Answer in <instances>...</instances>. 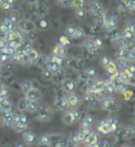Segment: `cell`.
I'll use <instances>...</instances> for the list:
<instances>
[{
	"mask_svg": "<svg viewBox=\"0 0 135 147\" xmlns=\"http://www.w3.org/2000/svg\"><path fill=\"white\" fill-rule=\"evenodd\" d=\"M102 28L105 29V32L111 33L117 28V18L111 12H105L102 16Z\"/></svg>",
	"mask_w": 135,
	"mask_h": 147,
	"instance_id": "1",
	"label": "cell"
},
{
	"mask_svg": "<svg viewBox=\"0 0 135 147\" xmlns=\"http://www.w3.org/2000/svg\"><path fill=\"white\" fill-rule=\"evenodd\" d=\"M100 107L103 110L109 111V112H117L120 109V104L115 98L107 96V97H103L100 100Z\"/></svg>",
	"mask_w": 135,
	"mask_h": 147,
	"instance_id": "2",
	"label": "cell"
},
{
	"mask_svg": "<svg viewBox=\"0 0 135 147\" xmlns=\"http://www.w3.org/2000/svg\"><path fill=\"white\" fill-rule=\"evenodd\" d=\"M28 127V119L23 113H14L13 128L16 132L22 134L24 129Z\"/></svg>",
	"mask_w": 135,
	"mask_h": 147,
	"instance_id": "3",
	"label": "cell"
},
{
	"mask_svg": "<svg viewBox=\"0 0 135 147\" xmlns=\"http://www.w3.org/2000/svg\"><path fill=\"white\" fill-rule=\"evenodd\" d=\"M37 120L40 122H49L53 117V111L52 109L46 106V105H39V107L37 109Z\"/></svg>",
	"mask_w": 135,
	"mask_h": 147,
	"instance_id": "4",
	"label": "cell"
},
{
	"mask_svg": "<svg viewBox=\"0 0 135 147\" xmlns=\"http://www.w3.org/2000/svg\"><path fill=\"white\" fill-rule=\"evenodd\" d=\"M79 117H80V112L78 110H76V109L66 110L62 114V122L66 125H71V124L77 122L79 120Z\"/></svg>",
	"mask_w": 135,
	"mask_h": 147,
	"instance_id": "5",
	"label": "cell"
},
{
	"mask_svg": "<svg viewBox=\"0 0 135 147\" xmlns=\"http://www.w3.org/2000/svg\"><path fill=\"white\" fill-rule=\"evenodd\" d=\"M89 10H90V12H91L95 17H97V18H102V16H103V14H105V12L103 5H102L99 1H97V0H91V1H90Z\"/></svg>",
	"mask_w": 135,
	"mask_h": 147,
	"instance_id": "6",
	"label": "cell"
},
{
	"mask_svg": "<svg viewBox=\"0 0 135 147\" xmlns=\"http://www.w3.org/2000/svg\"><path fill=\"white\" fill-rule=\"evenodd\" d=\"M116 57L118 60H124L127 63H133L134 61V51H130L127 48H119Z\"/></svg>",
	"mask_w": 135,
	"mask_h": 147,
	"instance_id": "7",
	"label": "cell"
},
{
	"mask_svg": "<svg viewBox=\"0 0 135 147\" xmlns=\"http://www.w3.org/2000/svg\"><path fill=\"white\" fill-rule=\"evenodd\" d=\"M49 147H68V140L61 134H50Z\"/></svg>",
	"mask_w": 135,
	"mask_h": 147,
	"instance_id": "8",
	"label": "cell"
},
{
	"mask_svg": "<svg viewBox=\"0 0 135 147\" xmlns=\"http://www.w3.org/2000/svg\"><path fill=\"white\" fill-rule=\"evenodd\" d=\"M32 10H33V13L35 15L39 17H43L48 15L49 13V7L46 5L44 2H41V1H36L32 4Z\"/></svg>",
	"mask_w": 135,
	"mask_h": 147,
	"instance_id": "9",
	"label": "cell"
},
{
	"mask_svg": "<svg viewBox=\"0 0 135 147\" xmlns=\"http://www.w3.org/2000/svg\"><path fill=\"white\" fill-rule=\"evenodd\" d=\"M18 26H19V29L21 30V32L26 34L33 33L36 30L35 24H34L32 20H29V19H22L21 21H19Z\"/></svg>",
	"mask_w": 135,
	"mask_h": 147,
	"instance_id": "10",
	"label": "cell"
},
{
	"mask_svg": "<svg viewBox=\"0 0 135 147\" xmlns=\"http://www.w3.org/2000/svg\"><path fill=\"white\" fill-rule=\"evenodd\" d=\"M53 106L56 110L59 111H64L69 108L68 105V100H66V96H56L54 98L53 102Z\"/></svg>",
	"mask_w": 135,
	"mask_h": 147,
	"instance_id": "11",
	"label": "cell"
},
{
	"mask_svg": "<svg viewBox=\"0 0 135 147\" xmlns=\"http://www.w3.org/2000/svg\"><path fill=\"white\" fill-rule=\"evenodd\" d=\"M61 88H62V90L66 93H72L74 92V90L76 89V83L75 80H72V78H63L61 80Z\"/></svg>",
	"mask_w": 135,
	"mask_h": 147,
	"instance_id": "12",
	"label": "cell"
},
{
	"mask_svg": "<svg viewBox=\"0 0 135 147\" xmlns=\"http://www.w3.org/2000/svg\"><path fill=\"white\" fill-rule=\"evenodd\" d=\"M22 138H23V141H24L26 144H29V145H32L37 139L36 134H35L33 129L30 128L29 126H28V127L24 129V131L22 132Z\"/></svg>",
	"mask_w": 135,
	"mask_h": 147,
	"instance_id": "13",
	"label": "cell"
},
{
	"mask_svg": "<svg viewBox=\"0 0 135 147\" xmlns=\"http://www.w3.org/2000/svg\"><path fill=\"white\" fill-rule=\"evenodd\" d=\"M90 131H91V129H89V128L80 127L79 128V130L76 131L75 134L73 136V142H74V143H80V142H83Z\"/></svg>",
	"mask_w": 135,
	"mask_h": 147,
	"instance_id": "14",
	"label": "cell"
},
{
	"mask_svg": "<svg viewBox=\"0 0 135 147\" xmlns=\"http://www.w3.org/2000/svg\"><path fill=\"white\" fill-rule=\"evenodd\" d=\"M66 100H68V105H69V107L73 108V109H76V108L80 105V102H81L78 94L74 93V92L69 93L68 95H66Z\"/></svg>",
	"mask_w": 135,
	"mask_h": 147,
	"instance_id": "15",
	"label": "cell"
},
{
	"mask_svg": "<svg viewBox=\"0 0 135 147\" xmlns=\"http://www.w3.org/2000/svg\"><path fill=\"white\" fill-rule=\"evenodd\" d=\"M26 100H35V102H38V100L41 98V92H40L39 89L33 87L31 88L29 91H26Z\"/></svg>",
	"mask_w": 135,
	"mask_h": 147,
	"instance_id": "16",
	"label": "cell"
},
{
	"mask_svg": "<svg viewBox=\"0 0 135 147\" xmlns=\"http://www.w3.org/2000/svg\"><path fill=\"white\" fill-rule=\"evenodd\" d=\"M16 24H17V20L15 19V17L9 16L2 20V22H1L0 26H2V27L5 28L7 30H9L11 32V31H13L16 28Z\"/></svg>",
	"mask_w": 135,
	"mask_h": 147,
	"instance_id": "17",
	"label": "cell"
},
{
	"mask_svg": "<svg viewBox=\"0 0 135 147\" xmlns=\"http://www.w3.org/2000/svg\"><path fill=\"white\" fill-rule=\"evenodd\" d=\"M66 65H68V67H70L72 70H75V71H79L81 70L83 67V60L80 59V58H70L68 61H66Z\"/></svg>",
	"mask_w": 135,
	"mask_h": 147,
	"instance_id": "18",
	"label": "cell"
},
{
	"mask_svg": "<svg viewBox=\"0 0 135 147\" xmlns=\"http://www.w3.org/2000/svg\"><path fill=\"white\" fill-rule=\"evenodd\" d=\"M1 123H3L7 127H13L14 123V112L9 111L5 113H1Z\"/></svg>",
	"mask_w": 135,
	"mask_h": 147,
	"instance_id": "19",
	"label": "cell"
},
{
	"mask_svg": "<svg viewBox=\"0 0 135 147\" xmlns=\"http://www.w3.org/2000/svg\"><path fill=\"white\" fill-rule=\"evenodd\" d=\"M134 33H135V30H134V26L132 24H127L125 28H124V30L122 32V35L124 38H128V39H133L134 38Z\"/></svg>",
	"mask_w": 135,
	"mask_h": 147,
	"instance_id": "20",
	"label": "cell"
},
{
	"mask_svg": "<svg viewBox=\"0 0 135 147\" xmlns=\"http://www.w3.org/2000/svg\"><path fill=\"white\" fill-rule=\"evenodd\" d=\"M85 47H86L87 51H88L90 54H92V55L97 54L99 51V48L97 47L96 44L94 42V39H87L86 41H85Z\"/></svg>",
	"mask_w": 135,
	"mask_h": 147,
	"instance_id": "21",
	"label": "cell"
},
{
	"mask_svg": "<svg viewBox=\"0 0 135 147\" xmlns=\"http://www.w3.org/2000/svg\"><path fill=\"white\" fill-rule=\"evenodd\" d=\"M120 130V138L125 140H130L134 137V128L133 127H125L119 129Z\"/></svg>",
	"mask_w": 135,
	"mask_h": 147,
	"instance_id": "22",
	"label": "cell"
},
{
	"mask_svg": "<svg viewBox=\"0 0 135 147\" xmlns=\"http://www.w3.org/2000/svg\"><path fill=\"white\" fill-rule=\"evenodd\" d=\"M26 57H28V59H29V61H30V64H35L37 61V59L39 58V55L40 54L37 52L35 49H33V48H31L30 50H28L26 52Z\"/></svg>",
	"mask_w": 135,
	"mask_h": 147,
	"instance_id": "23",
	"label": "cell"
},
{
	"mask_svg": "<svg viewBox=\"0 0 135 147\" xmlns=\"http://www.w3.org/2000/svg\"><path fill=\"white\" fill-rule=\"evenodd\" d=\"M26 98V97H24ZM39 107V104L38 102H35V100H26V111L28 112H36L37 109Z\"/></svg>",
	"mask_w": 135,
	"mask_h": 147,
	"instance_id": "24",
	"label": "cell"
},
{
	"mask_svg": "<svg viewBox=\"0 0 135 147\" xmlns=\"http://www.w3.org/2000/svg\"><path fill=\"white\" fill-rule=\"evenodd\" d=\"M66 48L61 46L60 44H57L54 47V49H53V55H55V56L63 58V57L66 56Z\"/></svg>",
	"mask_w": 135,
	"mask_h": 147,
	"instance_id": "25",
	"label": "cell"
},
{
	"mask_svg": "<svg viewBox=\"0 0 135 147\" xmlns=\"http://www.w3.org/2000/svg\"><path fill=\"white\" fill-rule=\"evenodd\" d=\"M97 130H98L99 134H108L111 132V128H110V125L105 120H102L101 122H99L98 126H97Z\"/></svg>",
	"mask_w": 135,
	"mask_h": 147,
	"instance_id": "26",
	"label": "cell"
},
{
	"mask_svg": "<svg viewBox=\"0 0 135 147\" xmlns=\"http://www.w3.org/2000/svg\"><path fill=\"white\" fill-rule=\"evenodd\" d=\"M122 7L126 11L133 13L135 10V0H122Z\"/></svg>",
	"mask_w": 135,
	"mask_h": 147,
	"instance_id": "27",
	"label": "cell"
},
{
	"mask_svg": "<svg viewBox=\"0 0 135 147\" xmlns=\"http://www.w3.org/2000/svg\"><path fill=\"white\" fill-rule=\"evenodd\" d=\"M98 137H97V134H95V132H93V131H90L89 134H88V136H87V138L85 139V141L83 142H86L87 145H89V146H91V145H93V144H95L96 142H98Z\"/></svg>",
	"mask_w": 135,
	"mask_h": 147,
	"instance_id": "28",
	"label": "cell"
},
{
	"mask_svg": "<svg viewBox=\"0 0 135 147\" xmlns=\"http://www.w3.org/2000/svg\"><path fill=\"white\" fill-rule=\"evenodd\" d=\"M93 123H94V117L91 115V114H88V115H86V117L83 119V121H81V127L91 129Z\"/></svg>",
	"mask_w": 135,
	"mask_h": 147,
	"instance_id": "29",
	"label": "cell"
},
{
	"mask_svg": "<svg viewBox=\"0 0 135 147\" xmlns=\"http://www.w3.org/2000/svg\"><path fill=\"white\" fill-rule=\"evenodd\" d=\"M105 69L107 70V72L110 74V76H111V75H114V74L118 73V67H117L116 63H114L113 60H111L109 64L107 65V67H105Z\"/></svg>",
	"mask_w": 135,
	"mask_h": 147,
	"instance_id": "30",
	"label": "cell"
},
{
	"mask_svg": "<svg viewBox=\"0 0 135 147\" xmlns=\"http://www.w3.org/2000/svg\"><path fill=\"white\" fill-rule=\"evenodd\" d=\"M38 142H39V147H49L50 134H40L39 138H38Z\"/></svg>",
	"mask_w": 135,
	"mask_h": 147,
	"instance_id": "31",
	"label": "cell"
},
{
	"mask_svg": "<svg viewBox=\"0 0 135 147\" xmlns=\"http://www.w3.org/2000/svg\"><path fill=\"white\" fill-rule=\"evenodd\" d=\"M99 98V95L96 94L95 92H93L92 90H86V100L89 103H96Z\"/></svg>",
	"mask_w": 135,
	"mask_h": 147,
	"instance_id": "32",
	"label": "cell"
},
{
	"mask_svg": "<svg viewBox=\"0 0 135 147\" xmlns=\"http://www.w3.org/2000/svg\"><path fill=\"white\" fill-rule=\"evenodd\" d=\"M13 3L14 0H0V9L2 11H10Z\"/></svg>",
	"mask_w": 135,
	"mask_h": 147,
	"instance_id": "33",
	"label": "cell"
},
{
	"mask_svg": "<svg viewBox=\"0 0 135 147\" xmlns=\"http://www.w3.org/2000/svg\"><path fill=\"white\" fill-rule=\"evenodd\" d=\"M85 36H86V32H85V30L81 29V28H76L75 32H74V35H73V38H75V39H80V38H83Z\"/></svg>",
	"mask_w": 135,
	"mask_h": 147,
	"instance_id": "34",
	"label": "cell"
},
{
	"mask_svg": "<svg viewBox=\"0 0 135 147\" xmlns=\"http://www.w3.org/2000/svg\"><path fill=\"white\" fill-rule=\"evenodd\" d=\"M33 82L32 80H24L21 84V90H22L23 93H26V91H29L31 88H33Z\"/></svg>",
	"mask_w": 135,
	"mask_h": 147,
	"instance_id": "35",
	"label": "cell"
},
{
	"mask_svg": "<svg viewBox=\"0 0 135 147\" xmlns=\"http://www.w3.org/2000/svg\"><path fill=\"white\" fill-rule=\"evenodd\" d=\"M86 5V0H72V7L75 10L83 9Z\"/></svg>",
	"mask_w": 135,
	"mask_h": 147,
	"instance_id": "36",
	"label": "cell"
},
{
	"mask_svg": "<svg viewBox=\"0 0 135 147\" xmlns=\"http://www.w3.org/2000/svg\"><path fill=\"white\" fill-rule=\"evenodd\" d=\"M9 97V89L5 85L0 84V98H7Z\"/></svg>",
	"mask_w": 135,
	"mask_h": 147,
	"instance_id": "37",
	"label": "cell"
},
{
	"mask_svg": "<svg viewBox=\"0 0 135 147\" xmlns=\"http://www.w3.org/2000/svg\"><path fill=\"white\" fill-rule=\"evenodd\" d=\"M83 72L86 73V75L88 76V78H95L96 73H97V72H96V69L95 68H93V67L88 68V69H86Z\"/></svg>",
	"mask_w": 135,
	"mask_h": 147,
	"instance_id": "38",
	"label": "cell"
},
{
	"mask_svg": "<svg viewBox=\"0 0 135 147\" xmlns=\"http://www.w3.org/2000/svg\"><path fill=\"white\" fill-rule=\"evenodd\" d=\"M10 31L7 30L5 28H3L2 26H0V39H5L7 40L9 36H10Z\"/></svg>",
	"mask_w": 135,
	"mask_h": 147,
	"instance_id": "39",
	"label": "cell"
},
{
	"mask_svg": "<svg viewBox=\"0 0 135 147\" xmlns=\"http://www.w3.org/2000/svg\"><path fill=\"white\" fill-rule=\"evenodd\" d=\"M57 3L61 7H72V0H57Z\"/></svg>",
	"mask_w": 135,
	"mask_h": 147,
	"instance_id": "40",
	"label": "cell"
},
{
	"mask_svg": "<svg viewBox=\"0 0 135 147\" xmlns=\"http://www.w3.org/2000/svg\"><path fill=\"white\" fill-rule=\"evenodd\" d=\"M87 15V11L85 7L83 9H79V10H76V16L78 17L79 19H83Z\"/></svg>",
	"mask_w": 135,
	"mask_h": 147,
	"instance_id": "41",
	"label": "cell"
},
{
	"mask_svg": "<svg viewBox=\"0 0 135 147\" xmlns=\"http://www.w3.org/2000/svg\"><path fill=\"white\" fill-rule=\"evenodd\" d=\"M59 44L61 45V46H63V47H66V46H69L70 45V40L69 38H68V36L66 35H63V36H61L59 38Z\"/></svg>",
	"mask_w": 135,
	"mask_h": 147,
	"instance_id": "42",
	"label": "cell"
},
{
	"mask_svg": "<svg viewBox=\"0 0 135 147\" xmlns=\"http://www.w3.org/2000/svg\"><path fill=\"white\" fill-rule=\"evenodd\" d=\"M110 61H111V58L108 56H102L101 57V59H100V64H101V66L103 68L107 67V65L109 64Z\"/></svg>",
	"mask_w": 135,
	"mask_h": 147,
	"instance_id": "43",
	"label": "cell"
},
{
	"mask_svg": "<svg viewBox=\"0 0 135 147\" xmlns=\"http://www.w3.org/2000/svg\"><path fill=\"white\" fill-rule=\"evenodd\" d=\"M122 95H124V98H125L126 100H128L131 98V96L133 95V92H132L131 90H128V89H126L124 92H122Z\"/></svg>",
	"mask_w": 135,
	"mask_h": 147,
	"instance_id": "44",
	"label": "cell"
},
{
	"mask_svg": "<svg viewBox=\"0 0 135 147\" xmlns=\"http://www.w3.org/2000/svg\"><path fill=\"white\" fill-rule=\"evenodd\" d=\"M18 109L20 111H26V98H22V100H19V103H18Z\"/></svg>",
	"mask_w": 135,
	"mask_h": 147,
	"instance_id": "45",
	"label": "cell"
},
{
	"mask_svg": "<svg viewBox=\"0 0 135 147\" xmlns=\"http://www.w3.org/2000/svg\"><path fill=\"white\" fill-rule=\"evenodd\" d=\"M7 47V40L5 39H0V51L5 49Z\"/></svg>",
	"mask_w": 135,
	"mask_h": 147,
	"instance_id": "46",
	"label": "cell"
},
{
	"mask_svg": "<svg viewBox=\"0 0 135 147\" xmlns=\"http://www.w3.org/2000/svg\"><path fill=\"white\" fill-rule=\"evenodd\" d=\"M94 42L96 44V46L100 49V47H102V40L100 39V38H96V39H94Z\"/></svg>",
	"mask_w": 135,
	"mask_h": 147,
	"instance_id": "47",
	"label": "cell"
},
{
	"mask_svg": "<svg viewBox=\"0 0 135 147\" xmlns=\"http://www.w3.org/2000/svg\"><path fill=\"white\" fill-rule=\"evenodd\" d=\"M100 147H113V145L110 143L109 141H105V142L100 145Z\"/></svg>",
	"mask_w": 135,
	"mask_h": 147,
	"instance_id": "48",
	"label": "cell"
},
{
	"mask_svg": "<svg viewBox=\"0 0 135 147\" xmlns=\"http://www.w3.org/2000/svg\"><path fill=\"white\" fill-rule=\"evenodd\" d=\"M72 147H83V146H81V145H79V144H75V145L72 146Z\"/></svg>",
	"mask_w": 135,
	"mask_h": 147,
	"instance_id": "49",
	"label": "cell"
},
{
	"mask_svg": "<svg viewBox=\"0 0 135 147\" xmlns=\"http://www.w3.org/2000/svg\"><path fill=\"white\" fill-rule=\"evenodd\" d=\"M122 147H130V146H128V145H124Z\"/></svg>",
	"mask_w": 135,
	"mask_h": 147,
	"instance_id": "50",
	"label": "cell"
},
{
	"mask_svg": "<svg viewBox=\"0 0 135 147\" xmlns=\"http://www.w3.org/2000/svg\"><path fill=\"white\" fill-rule=\"evenodd\" d=\"M0 75H1V67H0Z\"/></svg>",
	"mask_w": 135,
	"mask_h": 147,
	"instance_id": "51",
	"label": "cell"
},
{
	"mask_svg": "<svg viewBox=\"0 0 135 147\" xmlns=\"http://www.w3.org/2000/svg\"><path fill=\"white\" fill-rule=\"evenodd\" d=\"M1 65H2V64H1V60H0V67H1Z\"/></svg>",
	"mask_w": 135,
	"mask_h": 147,
	"instance_id": "52",
	"label": "cell"
},
{
	"mask_svg": "<svg viewBox=\"0 0 135 147\" xmlns=\"http://www.w3.org/2000/svg\"><path fill=\"white\" fill-rule=\"evenodd\" d=\"M0 124H1V119H0Z\"/></svg>",
	"mask_w": 135,
	"mask_h": 147,
	"instance_id": "53",
	"label": "cell"
},
{
	"mask_svg": "<svg viewBox=\"0 0 135 147\" xmlns=\"http://www.w3.org/2000/svg\"><path fill=\"white\" fill-rule=\"evenodd\" d=\"M18 147H21V146H18Z\"/></svg>",
	"mask_w": 135,
	"mask_h": 147,
	"instance_id": "54",
	"label": "cell"
}]
</instances>
